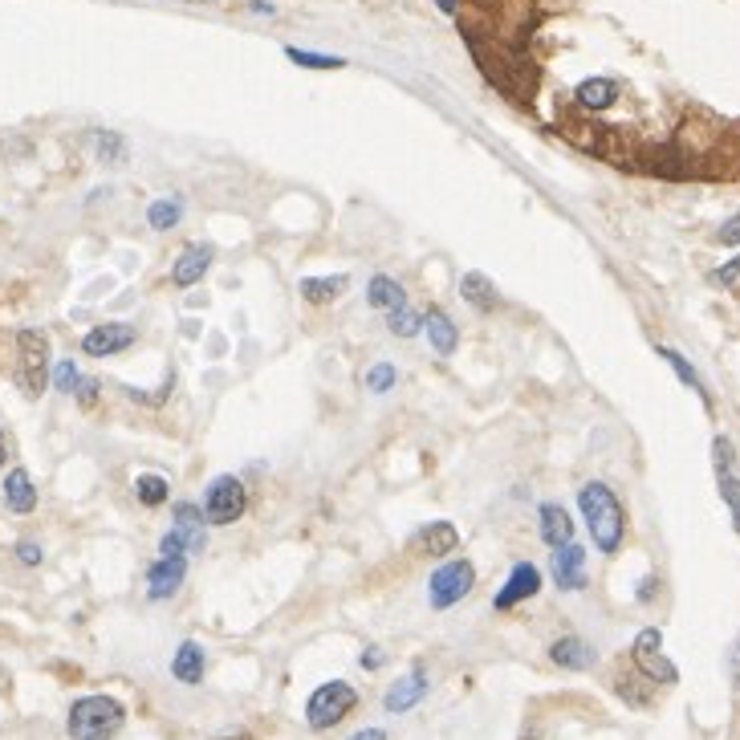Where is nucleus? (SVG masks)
<instances>
[{
  "instance_id": "obj_11",
  "label": "nucleus",
  "mask_w": 740,
  "mask_h": 740,
  "mask_svg": "<svg viewBox=\"0 0 740 740\" xmlns=\"http://www.w3.org/2000/svg\"><path fill=\"white\" fill-rule=\"evenodd\" d=\"M423 696H427V671H423V667H411V671L403 675V680H395V684L387 688L383 708H387L391 716H399V712H411Z\"/></svg>"
},
{
  "instance_id": "obj_38",
  "label": "nucleus",
  "mask_w": 740,
  "mask_h": 740,
  "mask_svg": "<svg viewBox=\"0 0 740 740\" xmlns=\"http://www.w3.org/2000/svg\"><path fill=\"white\" fill-rule=\"evenodd\" d=\"M350 740H387V732H383V728H362V732H354Z\"/></svg>"
},
{
  "instance_id": "obj_3",
  "label": "nucleus",
  "mask_w": 740,
  "mask_h": 740,
  "mask_svg": "<svg viewBox=\"0 0 740 740\" xmlns=\"http://www.w3.org/2000/svg\"><path fill=\"white\" fill-rule=\"evenodd\" d=\"M17 366H21V387L29 399H41L49 387V338L41 330H21L17 334Z\"/></svg>"
},
{
  "instance_id": "obj_19",
  "label": "nucleus",
  "mask_w": 740,
  "mask_h": 740,
  "mask_svg": "<svg viewBox=\"0 0 740 740\" xmlns=\"http://www.w3.org/2000/svg\"><path fill=\"white\" fill-rule=\"evenodd\" d=\"M549 659L558 663V667H566V671H586V667L594 663V651H590V643H586V639L566 635V639H558V643L549 647Z\"/></svg>"
},
{
  "instance_id": "obj_32",
  "label": "nucleus",
  "mask_w": 740,
  "mask_h": 740,
  "mask_svg": "<svg viewBox=\"0 0 740 740\" xmlns=\"http://www.w3.org/2000/svg\"><path fill=\"white\" fill-rule=\"evenodd\" d=\"M659 354H663V358H667V362L675 366V375H680V379H684V383H688L692 391H700V399H708V391H704V383L696 379V370H692V362H684V358H680V354H675V350H659Z\"/></svg>"
},
{
  "instance_id": "obj_37",
  "label": "nucleus",
  "mask_w": 740,
  "mask_h": 740,
  "mask_svg": "<svg viewBox=\"0 0 740 740\" xmlns=\"http://www.w3.org/2000/svg\"><path fill=\"white\" fill-rule=\"evenodd\" d=\"M362 667H370V671L383 667V651H379V647H366V651H362Z\"/></svg>"
},
{
  "instance_id": "obj_5",
  "label": "nucleus",
  "mask_w": 740,
  "mask_h": 740,
  "mask_svg": "<svg viewBox=\"0 0 740 740\" xmlns=\"http://www.w3.org/2000/svg\"><path fill=\"white\" fill-rule=\"evenodd\" d=\"M472 586H476L472 562H464V558L444 562L436 574H431V582H427V602H431V610H452Z\"/></svg>"
},
{
  "instance_id": "obj_34",
  "label": "nucleus",
  "mask_w": 740,
  "mask_h": 740,
  "mask_svg": "<svg viewBox=\"0 0 740 740\" xmlns=\"http://www.w3.org/2000/svg\"><path fill=\"white\" fill-rule=\"evenodd\" d=\"M17 558H21L25 566H41V545H37V541H21V545H17Z\"/></svg>"
},
{
  "instance_id": "obj_7",
  "label": "nucleus",
  "mask_w": 740,
  "mask_h": 740,
  "mask_svg": "<svg viewBox=\"0 0 740 740\" xmlns=\"http://www.w3.org/2000/svg\"><path fill=\"white\" fill-rule=\"evenodd\" d=\"M635 667L647 675L651 684H675V680H680V671H675L671 659L663 655V635L655 627L639 631V639H635Z\"/></svg>"
},
{
  "instance_id": "obj_25",
  "label": "nucleus",
  "mask_w": 740,
  "mask_h": 740,
  "mask_svg": "<svg viewBox=\"0 0 740 740\" xmlns=\"http://www.w3.org/2000/svg\"><path fill=\"white\" fill-rule=\"evenodd\" d=\"M135 497H139L147 509H159V505H167L171 488H167L163 476H139V480H135Z\"/></svg>"
},
{
  "instance_id": "obj_27",
  "label": "nucleus",
  "mask_w": 740,
  "mask_h": 740,
  "mask_svg": "<svg viewBox=\"0 0 740 740\" xmlns=\"http://www.w3.org/2000/svg\"><path fill=\"white\" fill-rule=\"evenodd\" d=\"M614 98H619V90H614L610 82H586V86L578 90V102H582L586 110H602V106H610Z\"/></svg>"
},
{
  "instance_id": "obj_33",
  "label": "nucleus",
  "mask_w": 740,
  "mask_h": 740,
  "mask_svg": "<svg viewBox=\"0 0 740 740\" xmlns=\"http://www.w3.org/2000/svg\"><path fill=\"white\" fill-rule=\"evenodd\" d=\"M183 553H188V541L179 537V529H167L159 541V558H183Z\"/></svg>"
},
{
  "instance_id": "obj_15",
  "label": "nucleus",
  "mask_w": 740,
  "mask_h": 740,
  "mask_svg": "<svg viewBox=\"0 0 740 740\" xmlns=\"http://www.w3.org/2000/svg\"><path fill=\"white\" fill-rule=\"evenodd\" d=\"M212 269V249L208 244H196V249H188L179 261H175V269H171V281L179 285V289H192V285H200L204 281V273Z\"/></svg>"
},
{
  "instance_id": "obj_16",
  "label": "nucleus",
  "mask_w": 740,
  "mask_h": 740,
  "mask_svg": "<svg viewBox=\"0 0 740 740\" xmlns=\"http://www.w3.org/2000/svg\"><path fill=\"white\" fill-rule=\"evenodd\" d=\"M5 505H9V513H17V517H29V513L37 509V488H33V480H29L25 468H13V472L5 476Z\"/></svg>"
},
{
  "instance_id": "obj_30",
  "label": "nucleus",
  "mask_w": 740,
  "mask_h": 740,
  "mask_svg": "<svg viewBox=\"0 0 740 740\" xmlns=\"http://www.w3.org/2000/svg\"><path fill=\"white\" fill-rule=\"evenodd\" d=\"M395 379H399V370H395L391 362H379V366H370V370H366V391L387 395V391L395 387Z\"/></svg>"
},
{
  "instance_id": "obj_9",
  "label": "nucleus",
  "mask_w": 740,
  "mask_h": 740,
  "mask_svg": "<svg viewBox=\"0 0 740 740\" xmlns=\"http://www.w3.org/2000/svg\"><path fill=\"white\" fill-rule=\"evenodd\" d=\"M135 338H139L135 326H127V322H106V326H94V330L82 338V354H90V358H110V354H122Z\"/></svg>"
},
{
  "instance_id": "obj_28",
  "label": "nucleus",
  "mask_w": 740,
  "mask_h": 740,
  "mask_svg": "<svg viewBox=\"0 0 740 740\" xmlns=\"http://www.w3.org/2000/svg\"><path fill=\"white\" fill-rule=\"evenodd\" d=\"M419 326H423V318H419L415 310H407V305H399V310L387 314V330H391L395 338H415Z\"/></svg>"
},
{
  "instance_id": "obj_31",
  "label": "nucleus",
  "mask_w": 740,
  "mask_h": 740,
  "mask_svg": "<svg viewBox=\"0 0 740 740\" xmlns=\"http://www.w3.org/2000/svg\"><path fill=\"white\" fill-rule=\"evenodd\" d=\"M49 383H53L61 395H74V391H78V383H82V370H78L74 362H57V366H53V375H49Z\"/></svg>"
},
{
  "instance_id": "obj_17",
  "label": "nucleus",
  "mask_w": 740,
  "mask_h": 740,
  "mask_svg": "<svg viewBox=\"0 0 740 740\" xmlns=\"http://www.w3.org/2000/svg\"><path fill=\"white\" fill-rule=\"evenodd\" d=\"M175 529H179L183 541H188V553H200V549H204L208 533H204V509H200V505L179 501V505H175Z\"/></svg>"
},
{
  "instance_id": "obj_12",
  "label": "nucleus",
  "mask_w": 740,
  "mask_h": 740,
  "mask_svg": "<svg viewBox=\"0 0 740 740\" xmlns=\"http://www.w3.org/2000/svg\"><path fill=\"white\" fill-rule=\"evenodd\" d=\"M183 578H188V562H183V558H159L147 570V598L151 602H167L183 586Z\"/></svg>"
},
{
  "instance_id": "obj_36",
  "label": "nucleus",
  "mask_w": 740,
  "mask_h": 740,
  "mask_svg": "<svg viewBox=\"0 0 740 740\" xmlns=\"http://www.w3.org/2000/svg\"><path fill=\"white\" fill-rule=\"evenodd\" d=\"M716 240H720V244H740V216H732V220L716 232Z\"/></svg>"
},
{
  "instance_id": "obj_13",
  "label": "nucleus",
  "mask_w": 740,
  "mask_h": 740,
  "mask_svg": "<svg viewBox=\"0 0 740 740\" xmlns=\"http://www.w3.org/2000/svg\"><path fill=\"white\" fill-rule=\"evenodd\" d=\"M553 582H558V590H582L586 586V553L582 545H562L553 549Z\"/></svg>"
},
{
  "instance_id": "obj_41",
  "label": "nucleus",
  "mask_w": 740,
  "mask_h": 740,
  "mask_svg": "<svg viewBox=\"0 0 740 740\" xmlns=\"http://www.w3.org/2000/svg\"><path fill=\"white\" fill-rule=\"evenodd\" d=\"M0 684H5V671H0Z\"/></svg>"
},
{
  "instance_id": "obj_23",
  "label": "nucleus",
  "mask_w": 740,
  "mask_h": 740,
  "mask_svg": "<svg viewBox=\"0 0 740 740\" xmlns=\"http://www.w3.org/2000/svg\"><path fill=\"white\" fill-rule=\"evenodd\" d=\"M456 541H460V533H456L452 521H436V525L419 529V537H415V545H419L423 553H436V558H440V553H452Z\"/></svg>"
},
{
  "instance_id": "obj_1",
  "label": "nucleus",
  "mask_w": 740,
  "mask_h": 740,
  "mask_svg": "<svg viewBox=\"0 0 740 740\" xmlns=\"http://www.w3.org/2000/svg\"><path fill=\"white\" fill-rule=\"evenodd\" d=\"M578 509L590 525V537L602 553H619L623 545V529H627V517H623V505L619 497L610 492V484L602 480H590L582 492H578Z\"/></svg>"
},
{
  "instance_id": "obj_20",
  "label": "nucleus",
  "mask_w": 740,
  "mask_h": 740,
  "mask_svg": "<svg viewBox=\"0 0 740 740\" xmlns=\"http://www.w3.org/2000/svg\"><path fill=\"white\" fill-rule=\"evenodd\" d=\"M366 301L375 305V310L391 314V310H399V305H407V293H403V285L395 277L379 273V277H370V285H366Z\"/></svg>"
},
{
  "instance_id": "obj_39",
  "label": "nucleus",
  "mask_w": 740,
  "mask_h": 740,
  "mask_svg": "<svg viewBox=\"0 0 740 740\" xmlns=\"http://www.w3.org/2000/svg\"><path fill=\"white\" fill-rule=\"evenodd\" d=\"M220 740H249V732H232V736H220Z\"/></svg>"
},
{
  "instance_id": "obj_21",
  "label": "nucleus",
  "mask_w": 740,
  "mask_h": 740,
  "mask_svg": "<svg viewBox=\"0 0 740 740\" xmlns=\"http://www.w3.org/2000/svg\"><path fill=\"white\" fill-rule=\"evenodd\" d=\"M423 330H427V342H431V350L436 354H452L456 350V326H452V318L444 314V310H427L423 314Z\"/></svg>"
},
{
  "instance_id": "obj_18",
  "label": "nucleus",
  "mask_w": 740,
  "mask_h": 740,
  "mask_svg": "<svg viewBox=\"0 0 740 740\" xmlns=\"http://www.w3.org/2000/svg\"><path fill=\"white\" fill-rule=\"evenodd\" d=\"M537 517H541V537H545V545L562 549V545L574 541V521H570V513H566L562 505H541Z\"/></svg>"
},
{
  "instance_id": "obj_26",
  "label": "nucleus",
  "mask_w": 740,
  "mask_h": 740,
  "mask_svg": "<svg viewBox=\"0 0 740 740\" xmlns=\"http://www.w3.org/2000/svg\"><path fill=\"white\" fill-rule=\"evenodd\" d=\"M179 216H183V204H179V200H155V204L147 208V224H151L155 232H171V228L179 224Z\"/></svg>"
},
{
  "instance_id": "obj_40",
  "label": "nucleus",
  "mask_w": 740,
  "mask_h": 740,
  "mask_svg": "<svg viewBox=\"0 0 740 740\" xmlns=\"http://www.w3.org/2000/svg\"><path fill=\"white\" fill-rule=\"evenodd\" d=\"M5 456H9V448H5V436H0V464H5Z\"/></svg>"
},
{
  "instance_id": "obj_24",
  "label": "nucleus",
  "mask_w": 740,
  "mask_h": 740,
  "mask_svg": "<svg viewBox=\"0 0 740 740\" xmlns=\"http://www.w3.org/2000/svg\"><path fill=\"white\" fill-rule=\"evenodd\" d=\"M346 285H350L346 273H338V277H305V281H301V297L310 301V305H326V301H334L338 293H346Z\"/></svg>"
},
{
  "instance_id": "obj_29",
  "label": "nucleus",
  "mask_w": 740,
  "mask_h": 740,
  "mask_svg": "<svg viewBox=\"0 0 740 740\" xmlns=\"http://www.w3.org/2000/svg\"><path fill=\"white\" fill-rule=\"evenodd\" d=\"M285 57L289 61H297V66H305V70H342V57H326V53H305V49H285Z\"/></svg>"
},
{
  "instance_id": "obj_22",
  "label": "nucleus",
  "mask_w": 740,
  "mask_h": 740,
  "mask_svg": "<svg viewBox=\"0 0 740 740\" xmlns=\"http://www.w3.org/2000/svg\"><path fill=\"white\" fill-rule=\"evenodd\" d=\"M460 297L464 305H476V310H497V285L488 281V273H464Z\"/></svg>"
},
{
  "instance_id": "obj_8",
  "label": "nucleus",
  "mask_w": 740,
  "mask_h": 740,
  "mask_svg": "<svg viewBox=\"0 0 740 740\" xmlns=\"http://www.w3.org/2000/svg\"><path fill=\"white\" fill-rule=\"evenodd\" d=\"M712 460H716V484H720V497L732 509V525L740 533V476H736V452L728 444V436H716L712 444Z\"/></svg>"
},
{
  "instance_id": "obj_10",
  "label": "nucleus",
  "mask_w": 740,
  "mask_h": 740,
  "mask_svg": "<svg viewBox=\"0 0 740 740\" xmlns=\"http://www.w3.org/2000/svg\"><path fill=\"white\" fill-rule=\"evenodd\" d=\"M537 590H541V570L533 562H517L513 574H509V582L497 590V598H492V606H497V610H513L517 602L533 598Z\"/></svg>"
},
{
  "instance_id": "obj_2",
  "label": "nucleus",
  "mask_w": 740,
  "mask_h": 740,
  "mask_svg": "<svg viewBox=\"0 0 740 740\" xmlns=\"http://www.w3.org/2000/svg\"><path fill=\"white\" fill-rule=\"evenodd\" d=\"M127 712L114 696H82L70 704V716H66V732L74 740H114Z\"/></svg>"
},
{
  "instance_id": "obj_14",
  "label": "nucleus",
  "mask_w": 740,
  "mask_h": 740,
  "mask_svg": "<svg viewBox=\"0 0 740 740\" xmlns=\"http://www.w3.org/2000/svg\"><path fill=\"white\" fill-rule=\"evenodd\" d=\"M204 667H208V659H204V647L200 643H179V651H175V659H171V675L179 684H188V688H196V684H204Z\"/></svg>"
},
{
  "instance_id": "obj_35",
  "label": "nucleus",
  "mask_w": 740,
  "mask_h": 740,
  "mask_svg": "<svg viewBox=\"0 0 740 740\" xmlns=\"http://www.w3.org/2000/svg\"><path fill=\"white\" fill-rule=\"evenodd\" d=\"M74 395H78V403H82V407H94V403H98V383H94V379H82Z\"/></svg>"
},
{
  "instance_id": "obj_6",
  "label": "nucleus",
  "mask_w": 740,
  "mask_h": 740,
  "mask_svg": "<svg viewBox=\"0 0 740 740\" xmlns=\"http://www.w3.org/2000/svg\"><path fill=\"white\" fill-rule=\"evenodd\" d=\"M244 505H249V492H244V484L236 476H216L208 484V492H204V505L200 509H204V517L212 525H232L244 513Z\"/></svg>"
},
{
  "instance_id": "obj_4",
  "label": "nucleus",
  "mask_w": 740,
  "mask_h": 740,
  "mask_svg": "<svg viewBox=\"0 0 740 740\" xmlns=\"http://www.w3.org/2000/svg\"><path fill=\"white\" fill-rule=\"evenodd\" d=\"M354 704H358V692L346 680H334V684H322L310 696V704H305V720H310L314 732H326V728L342 724L354 712Z\"/></svg>"
}]
</instances>
